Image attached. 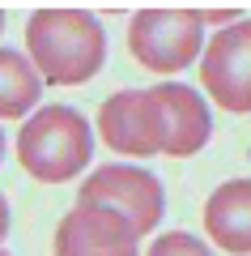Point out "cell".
<instances>
[{
  "mask_svg": "<svg viewBox=\"0 0 251 256\" xmlns=\"http://www.w3.org/2000/svg\"><path fill=\"white\" fill-rule=\"evenodd\" d=\"M26 47L43 82L81 86L102 68L107 34L85 9H38L26 26Z\"/></svg>",
  "mask_w": 251,
  "mask_h": 256,
  "instance_id": "obj_1",
  "label": "cell"
},
{
  "mask_svg": "<svg viewBox=\"0 0 251 256\" xmlns=\"http://www.w3.org/2000/svg\"><path fill=\"white\" fill-rule=\"evenodd\" d=\"M94 154V132L85 116L72 107H43L21 124L17 132V158L34 180L64 184L77 180Z\"/></svg>",
  "mask_w": 251,
  "mask_h": 256,
  "instance_id": "obj_2",
  "label": "cell"
},
{
  "mask_svg": "<svg viewBox=\"0 0 251 256\" xmlns=\"http://www.w3.org/2000/svg\"><path fill=\"white\" fill-rule=\"evenodd\" d=\"M200 9H188V4H153V9H141L132 18V30H128V47L132 56L149 68V73H179L196 60L200 52Z\"/></svg>",
  "mask_w": 251,
  "mask_h": 256,
  "instance_id": "obj_3",
  "label": "cell"
},
{
  "mask_svg": "<svg viewBox=\"0 0 251 256\" xmlns=\"http://www.w3.org/2000/svg\"><path fill=\"white\" fill-rule=\"evenodd\" d=\"M81 201L85 205H107L119 218H128V226L136 235H149L162 222V184L149 171H136V166H98L90 180L81 184Z\"/></svg>",
  "mask_w": 251,
  "mask_h": 256,
  "instance_id": "obj_4",
  "label": "cell"
},
{
  "mask_svg": "<svg viewBox=\"0 0 251 256\" xmlns=\"http://www.w3.org/2000/svg\"><path fill=\"white\" fill-rule=\"evenodd\" d=\"M200 82L226 111L234 116L251 111V22H234L209 38Z\"/></svg>",
  "mask_w": 251,
  "mask_h": 256,
  "instance_id": "obj_5",
  "label": "cell"
},
{
  "mask_svg": "<svg viewBox=\"0 0 251 256\" xmlns=\"http://www.w3.org/2000/svg\"><path fill=\"white\" fill-rule=\"evenodd\" d=\"M136 230L107 205H85L64 214L55 230V256H136Z\"/></svg>",
  "mask_w": 251,
  "mask_h": 256,
  "instance_id": "obj_6",
  "label": "cell"
},
{
  "mask_svg": "<svg viewBox=\"0 0 251 256\" xmlns=\"http://www.w3.org/2000/svg\"><path fill=\"white\" fill-rule=\"evenodd\" d=\"M153 102V116H158V137H162V154L171 158H188L196 150H205L209 141V107L200 102L196 90L179 82H166V86H153L149 90Z\"/></svg>",
  "mask_w": 251,
  "mask_h": 256,
  "instance_id": "obj_7",
  "label": "cell"
},
{
  "mask_svg": "<svg viewBox=\"0 0 251 256\" xmlns=\"http://www.w3.org/2000/svg\"><path fill=\"white\" fill-rule=\"evenodd\" d=\"M98 132L111 150L132 158H149L162 154V137H158V116H153L149 90H119L102 102L98 111Z\"/></svg>",
  "mask_w": 251,
  "mask_h": 256,
  "instance_id": "obj_8",
  "label": "cell"
},
{
  "mask_svg": "<svg viewBox=\"0 0 251 256\" xmlns=\"http://www.w3.org/2000/svg\"><path fill=\"white\" fill-rule=\"evenodd\" d=\"M205 230L217 248L251 252V180H230L209 196Z\"/></svg>",
  "mask_w": 251,
  "mask_h": 256,
  "instance_id": "obj_9",
  "label": "cell"
},
{
  "mask_svg": "<svg viewBox=\"0 0 251 256\" xmlns=\"http://www.w3.org/2000/svg\"><path fill=\"white\" fill-rule=\"evenodd\" d=\"M38 90H43V77L34 64H26L21 52L0 47V116H26L38 102Z\"/></svg>",
  "mask_w": 251,
  "mask_h": 256,
  "instance_id": "obj_10",
  "label": "cell"
},
{
  "mask_svg": "<svg viewBox=\"0 0 251 256\" xmlns=\"http://www.w3.org/2000/svg\"><path fill=\"white\" fill-rule=\"evenodd\" d=\"M149 256H213L196 235H183V230H171V235H162L158 244L149 248Z\"/></svg>",
  "mask_w": 251,
  "mask_h": 256,
  "instance_id": "obj_11",
  "label": "cell"
},
{
  "mask_svg": "<svg viewBox=\"0 0 251 256\" xmlns=\"http://www.w3.org/2000/svg\"><path fill=\"white\" fill-rule=\"evenodd\" d=\"M226 18H230V26H234L239 9H200V22H226Z\"/></svg>",
  "mask_w": 251,
  "mask_h": 256,
  "instance_id": "obj_12",
  "label": "cell"
},
{
  "mask_svg": "<svg viewBox=\"0 0 251 256\" xmlns=\"http://www.w3.org/2000/svg\"><path fill=\"white\" fill-rule=\"evenodd\" d=\"M4 235H9V205H4V196H0V244H4Z\"/></svg>",
  "mask_w": 251,
  "mask_h": 256,
  "instance_id": "obj_13",
  "label": "cell"
},
{
  "mask_svg": "<svg viewBox=\"0 0 251 256\" xmlns=\"http://www.w3.org/2000/svg\"><path fill=\"white\" fill-rule=\"evenodd\" d=\"M0 158H4V132H0Z\"/></svg>",
  "mask_w": 251,
  "mask_h": 256,
  "instance_id": "obj_14",
  "label": "cell"
},
{
  "mask_svg": "<svg viewBox=\"0 0 251 256\" xmlns=\"http://www.w3.org/2000/svg\"><path fill=\"white\" fill-rule=\"evenodd\" d=\"M0 30H4V9H0Z\"/></svg>",
  "mask_w": 251,
  "mask_h": 256,
  "instance_id": "obj_15",
  "label": "cell"
},
{
  "mask_svg": "<svg viewBox=\"0 0 251 256\" xmlns=\"http://www.w3.org/2000/svg\"><path fill=\"white\" fill-rule=\"evenodd\" d=\"M0 256H4V252H0Z\"/></svg>",
  "mask_w": 251,
  "mask_h": 256,
  "instance_id": "obj_16",
  "label": "cell"
}]
</instances>
